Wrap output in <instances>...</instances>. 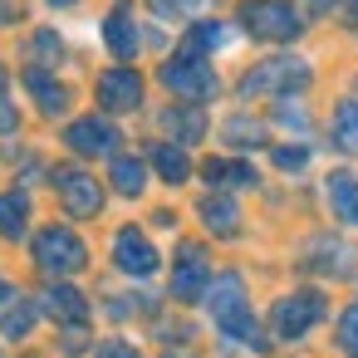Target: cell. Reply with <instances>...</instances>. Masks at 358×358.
Instances as JSON below:
<instances>
[{
	"label": "cell",
	"instance_id": "35",
	"mask_svg": "<svg viewBox=\"0 0 358 358\" xmlns=\"http://www.w3.org/2000/svg\"><path fill=\"white\" fill-rule=\"evenodd\" d=\"M10 299H15V289H10L6 280H0V304H10Z\"/></svg>",
	"mask_w": 358,
	"mask_h": 358
},
{
	"label": "cell",
	"instance_id": "1",
	"mask_svg": "<svg viewBox=\"0 0 358 358\" xmlns=\"http://www.w3.org/2000/svg\"><path fill=\"white\" fill-rule=\"evenodd\" d=\"M206 309H211V324L231 338V343H245V348H265V338H260V329H255V319H250V299H245V280L236 275V270H226V275H216L211 285H206Z\"/></svg>",
	"mask_w": 358,
	"mask_h": 358
},
{
	"label": "cell",
	"instance_id": "30",
	"mask_svg": "<svg viewBox=\"0 0 358 358\" xmlns=\"http://www.w3.org/2000/svg\"><path fill=\"white\" fill-rule=\"evenodd\" d=\"M148 6L162 15V20H182L187 15V6H192V0H148Z\"/></svg>",
	"mask_w": 358,
	"mask_h": 358
},
{
	"label": "cell",
	"instance_id": "13",
	"mask_svg": "<svg viewBox=\"0 0 358 358\" xmlns=\"http://www.w3.org/2000/svg\"><path fill=\"white\" fill-rule=\"evenodd\" d=\"M40 314H50L55 324H84V314H89V299L74 289V285H50L45 294H40V304H35Z\"/></svg>",
	"mask_w": 358,
	"mask_h": 358
},
{
	"label": "cell",
	"instance_id": "37",
	"mask_svg": "<svg viewBox=\"0 0 358 358\" xmlns=\"http://www.w3.org/2000/svg\"><path fill=\"white\" fill-rule=\"evenodd\" d=\"M45 6H55V10H69V6H79V0H45Z\"/></svg>",
	"mask_w": 358,
	"mask_h": 358
},
{
	"label": "cell",
	"instance_id": "11",
	"mask_svg": "<svg viewBox=\"0 0 358 358\" xmlns=\"http://www.w3.org/2000/svg\"><path fill=\"white\" fill-rule=\"evenodd\" d=\"M64 143L79 152V157H108L113 143H118V128L108 118H74L64 128Z\"/></svg>",
	"mask_w": 358,
	"mask_h": 358
},
{
	"label": "cell",
	"instance_id": "10",
	"mask_svg": "<svg viewBox=\"0 0 358 358\" xmlns=\"http://www.w3.org/2000/svg\"><path fill=\"white\" fill-rule=\"evenodd\" d=\"M103 45H108V55H113L118 64L138 59L143 35H138V20H133V6H128V0H118V6L108 10V20H103Z\"/></svg>",
	"mask_w": 358,
	"mask_h": 358
},
{
	"label": "cell",
	"instance_id": "2",
	"mask_svg": "<svg viewBox=\"0 0 358 358\" xmlns=\"http://www.w3.org/2000/svg\"><path fill=\"white\" fill-rule=\"evenodd\" d=\"M309 79H314V69L299 55H275V59H260L255 69H245L241 99H289V94L309 89Z\"/></svg>",
	"mask_w": 358,
	"mask_h": 358
},
{
	"label": "cell",
	"instance_id": "34",
	"mask_svg": "<svg viewBox=\"0 0 358 358\" xmlns=\"http://www.w3.org/2000/svg\"><path fill=\"white\" fill-rule=\"evenodd\" d=\"M329 6H334V0H304V10H309V15H324Z\"/></svg>",
	"mask_w": 358,
	"mask_h": 358
},
{
	"label": "cell",
	"instance_id": "6",
	"mask_svg": "<svg viewBox=\"0 0 358 358\" xmlns=\"http://www.w3.org/2000/svg\"><path fill=\"white\" fill-rule=\"evenodd\" d=\"M162 84H167L177 99H187V103H206V99H216V89H221L216 69H211L206 59H196V55H172V59L162 64Z\"/></svg>",
	"mask_w": 358,
	"mask_h": 358
},
{
	"label": "cell",
	"instance_id": "22",
	"mask_svg": "<svg viewBox=\"0 0 358 358\" xmlns=\"http://www.w3.org/2000/svg\"><path fill=\"white\" fill-rule=\"evenodd\" d=\"M108 182H113V192H123V196H143V187H148V167H143V157H113Z\"/></svg>",
	"mask_w": 358,
	"mask_h": 358
},
{
	"label": "cell",
	"instance_id": "25",
	"mask_svg": "<svg viewBox=\"0 0 358 358\" xmlns=\"http://www.w3.org/2000/svg\"><path fill=\"white\" fill-rule=\"evenodd\" d=\"M30 50H35V59H40V69H50V64H59V55H64V45H59V35H55V30H35V40H30Z\"/></svg>",
	"mask_w": 358,
	"mask_h": 358
},
{
	"label": "cell",
	"instance_id": "21",
	"mask_svg": "<svg viewBox=\"0 0 358 358\" xmlns=\"http://www.w3.org/2000/svg\"><path fill=\"white\" fill-rule=\"evenodd\" d=\"M152 167H157L162 182H172V187H182V182L192 177V157H187L177 143H157V148H152Z\"/></svg>",
	"mask_w": 358,
	"mask_h": 358
},
{
	"label": "cell",
	"instance_id": "15",
	"mask_svg": "<svg viewBox=\"0 0 358 358\" xmlns=\"http://www.w3.org/2000/svg\"><path fill=\"white\" fill-rule=\"evenodd\" d=\"M324 196H329V211H334V221H343V226H358V177H353V172H329V182H324Z\"/></svg>",
	"mask_w": 358,
	"mask_h": 358
},
{
	"label": "cell",
	"instance_id": "14",
	"mask_svg": "<svg viewBox=\"0 0 358 358\" xmlns=\"http://www.w3.org/2000/svg\"><path fill=\"white\" fill-rule=\"evenodd\" d=\"M25 89H30V99L40 103V113H50V118H59V113L69 108V89H64L50 69H40V64L25 69Z\"/></svg>",
	"mask_w": 358,
	"mask_h": 358
},
{
	"label": "cell",
	"instance_id": "31",
	"mask_svg": "<svg viewBox=\"0 0 358 358\" xmlns=\"http://www.w3.org/2000/svg\"><path fill=\"white\" fill-rule=\"evenodd\" d=\"M99 358H138V348H133V343H123V338H108V343L99 348Z\"/></svg>",
	"mask_w": 358,
	"mask_h": 358
},
{
	"label": "cell",
	"instance_id": "3",
	"mask_svg": "<svg viewBox=\"0 0 358 358\" xmlns=\"http://www.w3.org/2000/svg\"><path fill=\"white\" fill-rule=\"evenodd\" d=\"M236 20L245 25V35L270 40V45H289L304 30V20H299V10L289 6V0H241Z\"/></svg>",
	"mask_w": 358,
	"mask_h": 358
},
{
	"label": "cell",
	"instance_id": "27",
	"mask_svg": "<svg viewBox=\"0 0 358 358\" xmlns=\"http://www.w3.org/2000/svg\"><path fill=\"white\" fill-rule=\"evenodd\" d=\"M338 343H343V353L358 358V304L343 309V319H338Z\"/></svg>",
	"mask_w": 358,
	"mask_h": 358
},
{
	"label": "cell",
	"instance_id": "28",
	"mask_svg": "<svg viewBox=\"0 0 358 358\" xmlns=\"http://www.w3.org/2000/svg\"><path fill=\"white\" fill-rule=\"evenodd\" d=\"M226 138H236V148H255V143H260V128H255V123L231 118V123H226Z\"/></svg>",
	"mask_w": 358,
	"mask_h": 358
},
{
	"label": "cell",
	"instance_id": "5",
	"mask_svg": "<svg viewBox=\"0 0 358 358\" xmlns=\"http://www.w3.org/2000/svg\"><path fill=\"white\" fill-rule=\"evenodd\" d=\"M319 319H324V294H319V289H294V294L275 299V309H270V334L285 338V343H294V338H304Z\"/></svg>",
	"mask_w": 358,
	"mask_h": 358
},
{
	"label": "cell",
	"instance_id": "16",
	"mask_svg": "<svg viewBox=\"0 0 358 358\" xmlns=\"http://www.w3.org/2000/svg\"><path fill=\"white\" fill-rule=\"evenodd\" d=\"M162 128L172 133L177 148H182V143H201V133H206V113H201V103H177V108L162 113Z\"/></svg>",
	"mask_w": 358,
	"mask_h": 358
},
{
	"label": "cell",
	"instance_id": "9",
	"mask_svg": "<svg viewBox=\"0 0 358 358\" xmlns=\"http://www.w3.org/2000/svg\"><path fill=\"white\" fill-rule=\"evenodd\" d=\"M94 94H99V103L108 113H138L143 108V74L128 69V64H113V69L99 74V89Z\"/></svg>",
	"mask_w": 358,
	"mask_h": 358
},
{
	"label": "cell",
	"instance_id": "29",
	"mask_svg": "<svg viewBox=\"0 0 358 358\" xmlns=\"http://www.w3.org/2000/svg\"><path fill=\"white\" fill-rule=\"evenodd\" d=\"M309 162V148H275V167H285V172H299Z\"/></svg>",
	"mask_w": 358,
	"mask_h": 358
},
{
	"label": "cell",
	"instance_id": "36",
	"mask_svg": "<svg viewBox=\"0 0 358 358\" xmlns=\"http://www.w3.org/2000/svg\"><path fill=\"white\" fill-rule=\"evenodd\" d=\"M343 10H348V20L358 25V0H343Z\"/></svg>",
	"mask_w": 358,
	"mask_h": 358
},
{
	"label": "cell",
	"instance_id": "18",
	"mask_svg": "<svg viewBox=\"0 0 358 358\" xmlns=\"http://www.w3.org/2000/svg\"><path fill=\"white\" fill-rule=\"evenodd\" d=\"M30 226V196L15 187V192H0V236L6 241H20Z\"/></svg>",
	"mask_w": 358,
	"mask_h": 358
},
{
	"label": "cell",
	"instance_id": "24",
	"mask_svg": "<svg viewBox=\"0 0 358 358\" xmlns=\"http://www.w3.org/2000/svg\"><path fill=\"white\" fill-rule=\"evenodd\" d=\"M334 148L358 152V99L338 103V113H334Z\"/></svg>",
	"mask_w": 358,
	"mask_h": 358
},
{
	"label": "cell",
	"instance_id": "12",
	"mask_svg": "<svg viewBox=\"0 0 358 358\" xmlns=\"http://www.w3.org/2000/svg\"><path fill=\"white\" fill-rule=\"evenodd\" d=\"M113 260H118L123 275H152L157 270V250H152V241L138 226H123L113 236Z\"/></svg>",
	"mask_w": 358,
	"mask_h": 358
},
{
	"label": "cell",
	"instance_id": "20",
	"mask_svg": "<svg viewBox=\"0 0 358 358\" xmlns=\"http://www.w3.org/2000/svg\"><path fill=\"white\" fill-rule=\"evenodd\" d=\"M201 177H206L211 187H255V167L226 162V157H206V162H201Z\"/></svg>",
	"mask_w": 358,
	"mask_h": 358
},
{
	"label": "cell",
	"instance_id": "32",
	"mask_svg": "<svg viewBox=\"0 0 358 358\" xmlns=\"http://www.w3.org/2000/svg\"><path fill=\"white\" fill-rule=\"evenodd\" d=\"M275 118H280L285 128H304V123H309V118H304V108H289V103H280V108H275Z\"/></svg>",
	"mask_w": 358,
	"mask_h": 358
},
{
	"label": "cell",
	"instance_id": "33",
	"mask_svg": "<svg viewBox=\"0 0 358 358\" xmlns=\"http://www.w3.org/2000/svg\"><path fill=\"white\" fill-rule=\"evenodd\" d=\"M6 20H20V0H0V25Z\"/></svg>",
	"mask_w": 358,
	"mask_h": 358
},
{
	"label": "cell",
	"instance_id": "8",
	"mask_svg": "<svg viewBox=\"0 0 358 358\" xmlns=\"http://www.w3.org/2000/svg\"><path fill=\"white\" fill-rule=\"evenodd\" d=\"M211 285V265H206V250L196 241H182L177 245V265H172V299L177 304H196Z\"/></svg>",
	"mask_w": 358,
	"mask_h": 358
},
{
	"label": "cell",
	"instance_id": "17",
	"mask_svg": "<svg viewBox=\"0 0 358 358\" xmlns=\"http://www.w3.org/2000/svg\"><path fill=\"white\" fill-rule=\"evenodd\" d=\"M196 216L206 221V231L211 236H236L241 231V206L231 201V196H201V206H196Z\"/></svg>",
	"mask_w": 358,
	"mask_h": 358
},
{
	"label": "cell",
	"instance_id": "26",
	"mask_svg": "<svg viewBox=\"0 0 358 358\" xmlns=\"http://www.w3.org/2000/svg\"><path fill=\"white\" fill-rule=\"evenodd\" d=\"M15 128H20V113L10 103V69L0 64V133H15Z\"/></svg>",
	"mask_w": 358,
	"mask_h": 358
},
{
	"label": "cell",
	"instance_id": "23",
	"mask_svg": "<svg viewBox=\"0 0 358 358\" xmlns=\"http://www.w3.org/2000/svg\"><path fill=\"white\" fill-rule=\"evenodd\" d=\"M35 319H40V309L15 294V299L6 304V314H0V334H6V338H25V334L35 329Z\"/></svg>",
	"mask_w": 358,
	"mask_h": 358
},
{
	"label": "cell",
	"instance_id": "4",
	"mask_svg": "<svg viewBox=\"0 0 358 358\" xmlns=\"http://www.w3.org/2000/svg\"><path fill=\"white\" fill-rule=\"evenodd\" d=\"M35 265H40L45 275L64 280V275H79V270L89 265V250H84V241H79L69 226H45V231L35 236Z\"/></svg>",
	"mask_w": 358,
	"mask_h": 358
},
{
	"label": "cell",
	"instance_id": "19",
	"mask_svg": "<svg viewBox=\"0 0 358 358\" xmlns=\"http://www.w3.org/2000/svg\"><path fill=\"white\" fill-rule=\"evenodd\" d=\"M226 45V25L221 20H196L187 35H182V50L177 55H196V59H206L211 50H221Z\"/></svg>",
	"mask_w": 358,
	"mask_h": 358
},
{
	"label": "cell",
	"instance_id": "7",
	"mask_svg": "<svg viewBox=\"0 0 358 358\" xmlns=\"http://www.w3.org/2000/svg\"><path fill=\"white\" fill-rule=\"evenodd\" d=\"M55 192H59V206L74 216V221H89L103 211V187L99 177H89L84 167H59L55 172Z\"/></svg>",
	"mask_w": 358,
	"mask_h": 358
}]
</instances>
